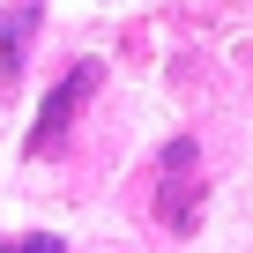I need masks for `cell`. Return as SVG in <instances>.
Returning a JSON list of instances; mask_svg holds the SVG:
<instances>
[{
	"instance_id": "3957f363",
	"label": "cell",
	"mask_w": 253,
	"mask_h": 253,
	"mask_svg": "<svg viewBox=\"0 0 253 253\" xmlns=\"http://www.w3.org/2000/svg\"><path fill=\"white\" fill-rule=\"evenodd\" d=\"M38 15H45V0H8V8H0V97L15 89V75H23V60H30Z\"/></svg>"
},
{
	"instance_id": "7a4b0ae2",
	"label": "cell",
	"mask_w": 253,
	"mask_h": 253,
	"mask_svg": "<svg viewBox=\"0 0 253 253\" xmlns=\"http://www.w3.org/2000/svg\"><path fill=\"white\" fill-rule=\"evenodd\" d=\"M97 82H104V67H97V60H75V67H67V75L45 89V104H38V126H30V142H23L30 157H52V149L67 142V126L82 119V104L97 97Z\"/></svg>"
},
{
	"instance_id": "6da1fadb",
	"label": "cell",
	"mask_w": 253,
	"mask_h": 253,
	"mask_svg": "<svg viewBox=\"0 0 253 253\" xmlns=\"http://www.w3.org/2000/svg\"><path fill=\"white\" fill-rule=\"evenodd\" d=\"M201 209H209L201 142H194V134H171V142H164V157H157V216H164V231L194 238V231H201Z\"/></svg>"
},
{
	"instance_id": "277c9868",
	"label": "cell",
	"mask_w": 253,
	"mask_h": 253,
	"mask_svg": "<svg viewBox=\"0 0 253 253\" xmlns=\"http://www.w3.org/2000/svg\"><path fill=\"white\" fill-rule=\"evenodd\" d=\"M0 253H67L52 231H30V238H0Z\"/></svg>"
}]
</instances>
